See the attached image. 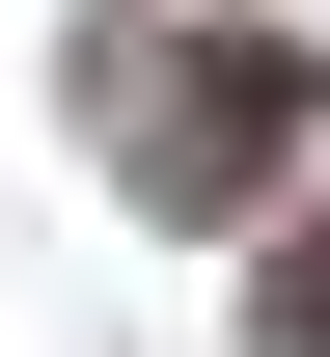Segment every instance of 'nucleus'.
Returning <instances> with one entry per match:
<instances>
[{
    "label": "nucleus",
    "mask_w": 330,
    "mask_h": 357,
    "mask_svg": "<svg viewBox=\"0 0 330 357\" xmlns=\"http://www.w3.org/2000/svg\"><path fill=\"white\" fill-rule=\"evenodd\" d=\"M110 110H138V165L220 220V192L303 137V55H276V28H165V55H110Z\"/></svg>",
    "instance_id": "1"
},
{
    "label": "nucleus",
    "mask_w": 330,
    "mask_h": 357,
    "mask_svg": "<svg viewBox=\"0 0 330 357\" xmlns=\"http://www.w3.org/2000/svg\"><path fill=\"white\" fill-rule=\"evenodd\" d=\"M276 357H330V248H303V275H276Z\"/></svg>",
    "instance_id": "2"
}]
</instances>
